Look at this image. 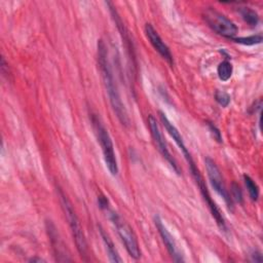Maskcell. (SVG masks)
Segmentation results:
<instances>
[{
    "instance_id": "6da1fadb",
    "label": "cell",
    "mask_w": 263,
    "mask_h": 263,
    "mask_svg": "<svg viewBox=\"0 0 263 263\" xmlns=\"http://www.w3.org/2000/svg\"><path fill=\"white\" fill-rule=\"evenodd\" d=\"M98 65L100 68L101 76L104 82V86L108 94L110 104L115 112L118 121L125 127H129L130 125V118L121 98V94H119L116 81L114 79V74L112 71V67L110 61L108 59V51L105 42L100 39L98 40Z\"/></svg>"
},
{
    "instance_id": "7a4b0ae2",
    "label": "cell",
    "mask_w": 263,
    "mask_h": 263,
    "mask_svg": "<svg viewBox=\"0 0 263 263\" xmlns=\"http://www.w3.org/2000/svg\"><path fill=\"white\" fill-rule=\"evenodd\" d=\"M92 125L96 137H97L98 142L100 143V146L102 148L103 157L107 169L112 176H116L118 173V164H117V159L114 151L112 139L107 129L104 127L103 123L101 122L100 117L97 114H92Z\"/></svg>"
},
{
    "instance_id": "3957f363",
    "label": "cell",
    "mask_w": 263,
    "mask_h": 263,
    "mask_svg": "<svg viewBox=\"0 0 263 263\" xmlns=\"http://www.w3.org/2000/svg\"><path fill=\"white\" fill-rule=\"evenodd\" d=\"M59 196L61 200L62 207L64 209L66 217L69 221V225L71 228V231H72V235L74 237V241L76 244V248L80 254L81 257L84 258V260H87V243L85 240V236L83 234V231L81 229L79 220L77 215L72 207V204L70 203V201L67 199V197L64 195L63 191L59 189Z\"/></svg>"
},
{
    "instance_id": "277c9868",
    "label": "cell",
    "mask_w": 263,
    "mask_h": 263,
    "mask_svg": "<svg viewBox=\"0 0 263 263\" xmlns=\"http://www.w3.org/2000/svg\"><path fill=\"white\" fill-rule=\"evenodd\" d=\"M108 211H109V219L115 226L117 233L119 237L122 238L123 243L125 244V247L129 255L134 259H139L141 257V250L132 227L121 216H119L116 212L109 210V208Z\"/></svg>"
},
{
    "instance_id": "5b68a950",
    "label": "cell",
    "mask_w": 263,
    "mask_h": 263,
    "mask_svg": "<svg viewBox=\"0 0 263 263\" xmlns=\"http://www.w3.org/2000/svg\"><path fill=\"white\" fill-rule=\"evenodd\" d=\"M208 26L219 35L232 39L238 32L235 24L215 9L207 8L202 14Z\"/></svg>"
},
{
    "instance_id": "8992f818",
    "label": "cell",
    "mask_w": 263,
    "mask_h": 263,
    "mask_svg": "<svg viewBox=\"0 0 263 263\" xmlns=\"http://www.w3.org/2000/svg\"><path fill=\"white\" fill-rule=\"evenodd\" d=\"M205 164H206L207 174H208V177H209V180H210L212 187L224 200L228 209L232 210L233 203H232V200L230 198L228 190L226 189L222 175L220 173V170L217 166V164L215 163V161L210 157H207L205 159Z\"/></svg>"
},
{
    "instance_id": "52a82bcc",
    "label": "cell",
    "mask_w": 263,
    "mask_h": 263,
    "mask_svg": "<svg viewBox=\"0 0 263 263\" xmlns=\"http://www.w3.org/2000/svg\"><path fill=\"white\" fill-rule=\"evenodd\" d=\"M148 126H149V130L151 132V135H152V138L155 142V144L157 146V149L159 150V152L161 153V155L163 156V158L169 162V164L172 166L173 170L178 174L180 175L181 174V171L179 169V166L176 162V160L173 158L169 148H168V145H166V143L163 139V136L160 132V129L158 127V124L156 122V119L153 115H149L148 116Z\"/></svg>"
},
{
    "instance_id": "ba28073f",
    "label": "cell",
    "mask_w": 263,
    "mask_h": 263,
    "mask_svg": "<svg viewBox=\"0 0 263 263\" xmlns=\"http://www.w3.org/2000/svg\"><path fill=\"white\" fill-rule=\"evenodd\" d=\"M145 34H146V37L148 38L149 42L151 43V45L154 47V50L166 61L168 62L171 66L174 65V59H173V56H172V53L170 51V49L168 47V45H166L161 37L159 36V34L157 33V31L153 28V26L151 25V24H146L145 25Z\"/></svg>"
},
{
    "instance_id": "9c48e42d",
    "label": "cell",
    "mask_w": 263,
    "mask_h": 263,
    "mask_svg": "<svg viewBox=\"0 0 263 263\" xmlns=\"http://www.w3.org/2000/svg\"><path fill=\"white\" fill-rule=\"evenodd\" d=\"M154 224H155V226H156V228H157V230L159 232V235L161 236V240H162L163 244L166 247V250L169 251V253L172 256V258L174 259V261H176V262H183L184 258H183V256L181 255V253L179 252V250L177 248V245H176V242L174 240V237L169 232V230L166 229V227L163 225L162 220L158 216V215H156V216L154 217Z\"/></svg>"
},
{
    "instance_id": "30bf717a",
    "label": "cell",
    "mask_w": 263,
    "mask_h": 263,
    "mask_svg": "<svg viewBox=\"0 0 263 263\" xmlns=\"http://www.w3.org/2000/svg\"><path fill=\"white\" fill-rule=\"evenodd\" d=\"M99 231H100L102 240L104 242V245L106 247L109 260L111 262H122L123 260H122L121 257H119V255H118V253H117V251L115 249V246H114L112 240L110 238V236L108 235V233L105 232V230L101 226L99 227Z\"/></svg>"
},
{
    "instance_id": "8fae6325",
    "label": "cell",
    "mask_w": 263,
    "mask_h": 263,
    "mask_svg": "<svg viewBox=\"0 0 263 263\" xmlns=\"http://www.w3.org/2000/svg\"><path fill=\"white\" fill-rule=\"evenodd\" d=\"M232 73H233V66L229 61L225 60L218 65L217 74L220 80L228 81L231 78Z\"/></svg>"
},
{
    "instance_id": "7c38bea8",
    "label": "cell",
    "mask_w": 263,
    "mask_h": 263,
    "mask_svg": "<svg viewBox=\"0 0 263 263\" xmlns=\"http://www.w3.org/2000/svg\"><path fill=\"white\" fill-rule=\"evenodd\" d=\"M240 14H241L242 18L244 19V21L246 23H248L250 26L255 27L258 25L259 16L254 10H252L250 8H243L240 10Z\"/></svg>"
},
{
    "instance_id": "4fadbf2b",
    "label": "cell",
    "mask_w": 263,
    "mask_h": 263,
    "mask_svg": "<svg viewBox=\"0 0 263 263\" xmlns=\"http://www.w3.org/2000/svg\"><path fill=\"white\" fill-rule=\"evenodd\" d=\"M244 181H245V185L248 189V193H249L251 200L254 201V202L258 201V199H259V187L256 184V182L248 175H244Z\"/></svg>"
},
{
    "instance_id": "5bb4252c",
    "label": "cell",
    "mask_w": 263,
    "mask_h": 263,
    "mask_svg": "<svg viewBox=\"0 0 263 263\" xmlns=\"http://www.w3.org/2000/svg\"><path fill=\"white\" fill-rule=\"evenodd\" d=\"M232 40L236 43H240L243 45H255V44L261 43L263 40V37L261 34H257V35H251L248 37H234V38H232Z\"/></svg>"
},
{
    "instance_id": "9a60e30c",
    "label": "cell",
    "mask_w": 263,
    "mask_h": 263,
    "mask_svg": "<svg viewBox=\"0 0 263 263\" xmlns=\"http://www.w3.org/2000/svg\"><path fill=\"white\" fill-rule=\"evenodd\" d=\"M215 100L222 107H227L230 103V96L222 91H216L215 93Z\"/></svg>"
},
{
    "instance_id": "2e32d148",
    "label": "cell",
    "mask_w": 263,
    "mask_h": 263,
    "mask_svg": "<svg viewBox=\"0 0 263 263\" xmlns=\"http://www.w3.org/2000/svg\"><path fill=\"white\" fill-rule=\"evenodd\" d=\"M231 200L242 204L243 203V193L236 183H233L231 186Z\"/></svg>"
},
{
    "instance_id": "e0dca14e",
    "label": "cell",
    "mask_w": 263,
    "mask_h": 263,
    "mask_svg": "<svg viewBox=\"0 0 263 263\" xmlns=\"http://www.w3.org/2000/svg\"><path fill=\"white\" fill-rule=\"evenodd\" d=\"M208 128H209V131L211 133V135L213 136V138L216 140L218 143H222L223 140H222V135H221V132L218 130V128L213 125L212 123H208Z\"/></svg>"
},
{
    "instance_id": "ac0fdd59",
    "label": "cell",
    "mask_w": 263,
    "mask_h": 263,
    "mask_svg": "<svg viewBox=\"0 0 263 263\" xmlns=\"http://www.w3.org/2000/svg\"><path fill=\"white\" fill-rule=\"evenodd\" d=\"M251 257H252V261H255V262H261V261L263 260L261 253L258 252V251H254V252L252 253Z\"/></svg>"
},
{
    "instance_id": "d6986e66",
    "label": "cell",
    "mask_w": 263,
    "mask_h": 263,
    "mask_svg": "<svg viewBox=\"0 0 263 263\" xmlns=\"http://www.w3.org/2000/svg\"><path fill=\"white\" fill-rule=\"evenodd\" d=\"M30 261L31 262H44V260L41 258H32V259H30Z\"/></svg>"
}]
</instances>
